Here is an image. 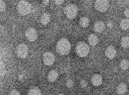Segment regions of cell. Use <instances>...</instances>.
Returning <instances> with one entry per match:
<instances>
[{
    "instance_id": "15",
    "label": "cell",
    "mask_w": 129,
    "mask_h": 95,
    "mask_svg": "<svg viewBox=\"0 0 129 95\" xmlns=\"http://www.w3.org/2000/svg\"><path fill=\"white\" fill-rule=\"evenodd\" d=\"M40 23L43 25H46L50 21V15L48 13H44L40 17Z\"/></svg>"
},
{
    "instance_id": "26",
    "label": "cell",
    "mask_w": 129,
    "mask_h": 95,
    "mask_svg": "<svg viewBox=\"0 0 129 95\" xmlns=\"http://www.w3.org/2000/svg\"><path fill=\"white\" fill-rule=\"evenodd\" d=\"M124 15H126L127 17H129V9H126L125 12H124Z\"/></svg>"
},
{
    "instance_id": "14",
    "label": "cell",
    "mask_w": 129,
    "mask_h": 95,
    "mask_svg": "<svg viewBox=\"0 0 129 95\" xmlns=\"http://www.w3.org/2000/svg\"><path fill=\"white\" fill-rule=\"evenodd\" d=\"M58 78V73L55 70H51L49 72L47 76V78L49 81L50 82H53L55 81Z\"/></svg>"
},
{
    "instance_id": "12",
    "label": "cell",
    "mask_w": 129,
    "mask_h": 95,
    "mask_svg": "<svg viewBox=\"0 0 129 95\" xmlns=\"http://www.w3.org/2000/svg\"><path fill=\"white\" fill-rule=\"evenodd\" d=\"M104 28H105V24L103 22L101 21H98L95 23L94 26V29L96 32L97 33H101L102 31H104Z\"/></svg>"
},
{
    "instance_id": "9",
    "label": "cell",
    "mask_w": 129,
    "mask_h": 95,
    "mask_svg": "<svg viewBox=\"0 0 129 95\" xmlns=\"http://www.w3.org/2000/svg\"><path fill=\"white\" fill-rule=\"evenodd\" d=\"M116 49L114 47L112 46H109L107 48L106 50L105 51V54L107 58H108L109 59H112L115 58V55H116Z\"/></svg>"
},
{
    "instance_id": "19",
    "label": "cell",
    "mask_w": 129,
    "mask_h": 95,
    "mask_svg": "<svg viewBox=\"0 0 129 95\" xmlns=\"http://www.w3.org/2000/svg\"><path fill=\"white\" fill-rule=\"evenodd\" d=\"M120 67L123 70H127L129 67V61L128 60H123L121 62Z\"/></svg>"
},
{
    "instance_id": "17",
    "label": "cell",
    "mask_w": 129,
    "mask_h": 95,
    "mask_svg": "<svg viewBox=\"0 0 129 95\" xmlns=\"http://www.w3.org/2000/svg\"><path fill=\"white\" fill-rule=\"evenodd\" d=\"M120 26L122 30L126 31L129 28V19H123L120 23Z\"/></svg>"
},
{
    "instance_id": "10",
    "label": "cell",
    "mask_w": 129,
    "mask_h": 95,
    "mask_svg": "<svg viewBox=\"0 0 129 95\" xmlns=\"http://www.w3.org/2000/svg\"><path fill=\"white\" fill-rule=\"evenodd\" d=\"M103 82V79L101 77V75L99 74H95L92 76V83L94 85V86H99L102 84Z\"/></svg>"
},
{
    "instance_id": "4",
    "label": "cell",
    "mask_w": 129,
    "mask_h": 95,
    "mask_svg": "<svg viewBox=\"0 0 129 95\" xmlns=\"http://www.w3.org/2000/svg\"><path fill=\"white\" fill-rule=\"evenodd\" d=\"M64 13L68 19L72 20L74 17H76V15L78 13V8L76 5L69 4L64 9Z\"/></svg>"
},
{
    "instance_id": "23",
    "label": "cell",
    "mask_w": 129,
    "mask_h": 95,
    "mask_svg": "<svg viewBox=\"0 0 129 95\" xmlns=\"http://www.w3.org/2000/svg\"><path fill=\"white\" fill-rule=\"evenodd\" d=\"M9 95H20V94L18 91L15 90V89H13V90H12L11 92H10V94Z\"/></svg>"
},
{
    "instance_id": "24",
    "label": "cell",
    "mask_w": 129,
    "mask_h": 95,
    "mask_svg": "<svg viewBox=\"0 0 129 95\" xmlns=\"http://www.w3.org/2000/svg\"><path fill=\"white\" fill-rule=\"evenodd\" d=\"M87 85V81H84V80H83V81H81V86L82 87H83V88H84V87H85Z\"/></svg>"
},
{
    "instance_id": "13",
    "label": "cell",
    "mask_w": 129,
    "mask_h": 95,
    "mask_svg": "<svg viewBox=\"0 0 129 95\" xmlns=\"http://www.w3.org/2000/svg\"><path fill=\"white\" fill-rule=\"evenodd\" d=\"M98 38L94 34H90L88 38V42L90 43V45H92V47H94L97 45L98 43Z\"/></svg>"
},
{
    "instance_id": "22",
    "label": "cell",
    "mask_w": 129,
    "mask_h": 95,
    "mask_svg": "<svg viewBox=\"0 0 129 95\" xmlns=\"http://www.w3.org/2000/svg\"><path fill=\"white\" fill-rule=\"evenodd\" d=\"M73 85H74L73 81H72V80H68V82H67V87H72Z\"/></svg>"
},
{
    "instance_id": "7",
    "label": "cell",
    "mask_w": 129,
    "mask_h": 95,
    "mask_svg": "<svg viewBox=\"0 0 129 95\" xmlns=\"http://www.w3.org/2000/svg\"><path fill=\"white\" fill-rule=\"evenodd\" d=\"M25 35L26 38L31 42H34L38 38V33L36 30L34 28H28L26 31Z\"/></svg>"
},
{
    "instance_id": "1",
    "label": "cell",
    "mask_w": 129,
    "mask_h": 95,
    "mask_svg": "<svg viewBox=\"0 0 129 95\" xmlns=\"http://www.w3.org/2000/svg\"><path fill=\"white\" fill-rule=\"evenodd\" d=\"M71 49V44L66 38L59 40L56 45V50L60 55H68Z\"/></svg>"
},
{
    "instance_id": "29",
    "label": "cell",
    "mask_w": 129,
    "mask_h": 95,
    "mask_svg": "<svg viewBox=\"0 0 129 95\" xmlns=\"http://www.w3.org/2000/svg\"><path fill=\"white\" fill-rule=\"evenodd\" d=\"M58 95H64V94H58Z\"/></svg>"
},
{
    "instance_id": "8",
    "label": "cell",
    "mask_w": 129,
    "mask_h": 95,
    "mask_svg": "<svg viewBox=\"0 0 129 95\" xmlns=\"http://www.w3.org/2000/svg\"><path fill=\"white\" fill-rule=\"evenodd\" d=\"M43 62L46 65H51L55 62V56L51 52H46L43 55Z\"/></svg>"
},
{
    "instance_id": "16",
    "label": "cell",
    "mask_w": 129,
    "mask_h": 95,
    "mask_svg": "<svg viewBox=\"0 0 129 95\" xmlns=\"http://www.w3.org/2000/svg\"><path fill=\"white\" fill-rule=\"evenodd\" d=\"M79 24H81L82 27L86 28L90 24V20L87 17H82L79 20Z\"/></svg>"
},
{
    "instance_id": "18",
    "label": "cell",
    "mask_w": 129,
    "mask_h": 95,
    "mask_svg": "<svg viewBox=\"0 0 129 95\" xmlns=\"http://www.w3.org/2000/svg\"><path fill=\"white\" fill-rule=\"evenodd\" d=\"M121 46H122L123 48L129 47V37H123V38H121Z\"/></svg>"
},
{
    "instance_id": "3",
    "label": "cell",
    "mask_w": 129,
    "mask_h": 95,
    "mask_svg": "<svg viewBox=\"0 0 129 95\" xmlns=\"http://www.w3.org/2000/svg\"><path fill=\"white\" fill-rule=\"evenodd\" d=\"M90 51V48L87 44L85 42H79L78 45H76V51L78 56L80 57H85L88 55Z\"/></svg>"
},
{
    "instance_id": "6",
    "label": "cell",
    "mask_w": 129,
    "mask_h": 95,
    "mask_svg": "<svg viewBox=\"0 0 129 95\" xmlns=\"http://www.w3.org/2000/svg\"><path fill=\"white\" fill-rule=\"evenodd\" d=\"M109 7V2L106 0H98L95 2L96 9L100 12H105Z\"/></svg>"
},
{
    "instance_id": "28",
    "label": "cell",
    "mask_w": 129,
    "mask_h": 95,
    "mask_svg": "<svg viewBox=\"0 0 129 95\" xmlns=\"http://www.w3.org/2000/svg\"><path fill=\"white\" fill-rule=\"evenodd\" d=\"M44 3H45V4H47L49 3V1H47V2H44Z\"/></svg>"
},
{
    "instance_id": "2",
    "label": "cell",
    "mask_w": 129,
    "mask_h": 95,
    "mask_svg": "<svg viewBox=\"0 0 129 95\" xmlns=\"http://www.w3.org/2000/svg\"><path fill=\"white\" fill-rule=\"evenodd\" d=\"M31 4L26 1H20L17 6V11L22 15H26L31 11Z\"/></svg>"
},
{
    "instance_id": "20",
    "label": "cell",
    "mask_w": 129,
    "mask_h": 95,
    "mask_svg": "<svg viewBox=\"0 0 129 95\" xmlns=\"http://www.w3.org/2000/svg\"><path fill=\"white\" fill-rule=\"evenodd\" d=\"M28 95H42V94H41V92L38 88L35 87V88H33L29 91Z\"/></svg>"
},
{
    "instance_id": "30",
    "label": "cell",
    "mask_w": 129,
    "mask_h": 95,
    "mask_svg": "<svg viewBox=\"0 0 129 95\" xmlns=\"http://www.w3.org/2000/svg\"><path fill=\"white\" fill-rule=\"evenodd\" d=\"M128 81H129V78H128Z\"/></svg>"
},
{
    "instance_id": "27",
    "label": "cell",
    "mask_w": 129,
    "mask_h": 95,
    "mask_svg": "<svg viewBox=\"0 0 129 95\" xmlns=\"http://www.w3.org/2000/svg\"><path fill=\"white\" fill-rule=\"evenodd\" d=\"M55 3H56V4H57V5H60V4H61L63 3V1H62V0H58V1H56Z\"/></svg>"
},
{
    "instance_id": "21",
    "label": "cell",
    "mask_w": 129,
    "mask_h": 95,
    "mask_svg": "<svg viewBox=\"0 0 129 95\" xmlns=\"http://www.w3.org/2000/svg\"><path fill=\"white\" fill-rule=\"evenodd\" d=\"M0 6H1V12H4L6 9V4L4 1L0 2Z\"/></svg>"
},
{
    "instance_id": "5",
    "label": "cell",
    "mask_w": 129,
    "mask_h": 95,
    "mask_svg": "<svg viewBox=\"0 0 129 95\" xmlns=\"http://www.w3.org/2000/svg\"><path fill=\"white\" fill-rule=\"evenodd\" d=\"M28 49L25 44H21L17 46L16 49V53L17 56L20 58H25L28 55Z\"/></svg>"
},
{
    "instance_id": "11",
    "label": "cell",
    "mask_w": 129,
    "mask_h": 95,
    "mask_svg": "<svg viewBox=\"0 0 129 95\" xmlns=\"http://www.w3.org/2000/svg\"><path fill=\"white\" fill-rule=\"evenodd\" d=\"M128 90V87L126 85V84L121 83L119 85H118L117 88V93L119 94L122 95L125 94Z\"/></svg>"
},
{
    "instance_id": "25",
    "label": "cell",
    "mask_w": 129,
    "mask_h": 95,
    "mask_svg": "<svg viewBox=\"0 0 129 95\" xmlns=\"http://www.w3.org/2000/svg\"><path fill=\"white\" fill-rule=\"evenodd\" d=\"M4 66L3 62H1V74H4Z\"/></svg>"
}]
</instances>
